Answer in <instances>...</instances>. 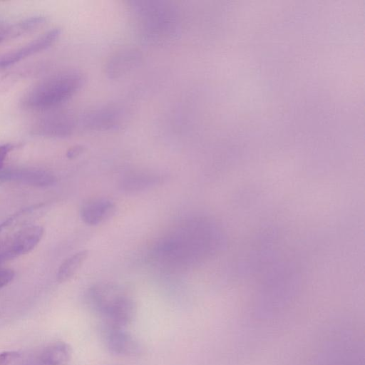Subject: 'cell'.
Wrapping results in <instances>:
<instances>
[{
    "label": "cell",
    "mask_w": 365,
    "mask_h": 365,
    "mask_svg": "<svg viewBox=\"0 0 365 365\" xmlns=\"http://www.w3.org/2000/svg\"><path fill=\"white\" fill-rule=\"evenodd\" d=\"M90 307L103 319L105 328H124L133 319L135 304L121 287L112 284H98L87 294Z\"/></svg>",
    "instance_id": "obj_1"
},
{
    "label": "cell",
    "mask_w": 365,
    "mask_h": 365,
    "mask_svg": "<svg viewBox=\"0 0 365 365\" xmlns=\"http://www.w3.org/2000/svg\"><path fill=\"white\" fill-rule=\"evenodd\" d=\"M83 75L76 71H63L40 81L27 91L21 105L32 110L54 108L72 97L82 86Z\"/></svg>",
    "instance_id": "obj_2"
},
{
    "label": "cell",
    "mask_w": 365,
    "mask_h": 365,
    "mask_svg": "<svg viewBox=\"0 0 365 365\" xmlns=\"http://www.w3.org/2000/svg\"><path fill=\"white\" fill-rule=\"evenodd\" d=\"M132 7L143 35L149 40L160 39L174 26V11L165 2L137 1Z\"/></svg>",
    "instance_id": "obj_3"
},
{
    "label": "cell",
    "mask_w": 365,
    "mask_h": 365,
    "mask_svg": "<svg viewBox=\"0 0 365 365\" xmlns=\"http://www.w3.org/2000/svg\"><path fill=\"white\" fill-rule=\"evenodd\" d=\"M43 234V229L38 225L25 227L16 232L0 247V265L31 252L38 244Z\"/></svg>",
    "instance_id": "obj_4"
},
{
    "label": "cell",
    "mask_w": 365,
    "mask_h": 365,
    "mask_svg": "<svg viewBox=\"0 0 365 365\" xmlns=\"http://www.w3.org/2000/svg\"><path fill=\"white\" fill-rule=\"evenodd\" d=\"M60 34L59 29H51L21 48L0 54V71L48 48L56 41Z\"/></svg>",
    "instance_id": "obj_5"
},
{
    "label": "cell",
    "mask_w": 365,
    "mask_h": 365,
    "mask_svg": "<svg viewBox=\"0 0 365 365\" xmlns=\"http://www.w3.org/2000/svg\"><path fill=\"white\" fill-rule=\"evenodd\" d=\"M75 126V120L66 111L48 113L39 119L34 125L35 134L51 138H63L69 135Z\"/></svg>",
    "instance_id": "obj_6"
},
{
    "label": "cell",
    "mask_w": 365,
    "mask_h": 365,
    "mask_svg": "<svg viewBox=\"0 0 365 365\" xmlns=\"http://www.w3.org/2000/svg\"><path fill=\"white\" fill-rule=\"evenodd\" d=\"M56 180V177L51 173L38 168H14L0 171V183L17 182L45 187L53 185Z\"/></svg>",
    "instance_id": "obj_7"
},
{
    "label": "cell",
    "mask_w": 365,
    "mask_h": 365,
    "mask_svg": "<svg viewBox=\"0 0 365 365\" xmlns=\"http://www.w3.org/2000/svg\"><path fill=\"white\" fill-rule=\"evenodd\" d=\"M105 339L110 353L120 356H133L140 351L139 343L124 328H106Z\"/></svg>",
    "instance_id": "obj_8"
},
{
    "label": "cell",
    "mask_w": 365,
    "mask_h": 365,
    "mask_svg": "<svg viewBox=\"0 0 365 365\" xmlns=\"http://www.w3.org/2000/svg\"><path fill=\"white\" fill-rule=\"evenodd\" d=\"M115 204L106 198L88 200L81 207V220L87 225H96L110 218L115 212Z\"/></svg>",
    "instance_id": "obj_9"
},
{
    "label": "cell",
    "mask_w": 365,
    "mask_h": 365,
    "mask_svg": "<svg viewBox=\"0 0 365 365\" xmlns=\"http://www.w3.org/2000/svg\"><path fill=\"white\" fill-rule=\"evenodd\" d=\"M46 21L43 16H33L15 23H0V43L30 32Z\"/></svg>",
    "instance_id": "obj_10"
},
{
    "label": "cell",
    "mask_w": 365,
    "mask_h": 365,
    "mask_svg": "<svg viewBox=\"0 0 365 365\" xmlns=\"http://www.w3.org/2000/svg\"><path fill=\"white\" fill-rule=\"evenodd\" d=\"M72 355L71 346L64 341H56L43 348L37 359L46 365H65Z\"/></svg>",
    "instance_id": "obj_11"
},
{
    "label": "cell",
    "mask_w": 365,
    "mask_h": 365,
    "mask_svg": "<svg viewBox=\"0 0 365 365\" xmlns=\"http://www.w3.org/2000/svg\"><path fill=\"white\" fill-rule=\"evenodd\" d=\"M138 60L139 54L135 51H122L110 58L107 66V73L112 78L121 76L131 69Z\"/></svg>",
    "instance_id": "obj_12"
},
{
    "label": "cell",
    "mask_w": 365,
    "mask_h": 365,
    "mask_svg": "<svg viewBox=\"0 0 365 365\" xmlns=\"http://www.w3.org/2000/svg\"><path fill=\"white\" fill-rule=\"evenodd\" d=\"M88 257L87 250H81L68 257L59 267L56 279L60 283L65 282L71 279Z\"/></svg>",
    "instance_id": "obj_13"
},
{
    "label": "cell",
    "mask_w": 365,
    "mask_h": 365,
    "mask_svg": "<svg viewBox=\"0 0 365 365\" xmlns=\"http://www.w3.org/2000/svg\"><path fill=\"white\" fill-rule=\"evenodd\" d=\"M118 111L113 108H106L89 114L86 121L93 129H106L115 124Z\"/></svg>",
    "instance_id": "obj_14"
},
{
    "label": "cell",
    "mask_w": 365,
    "mask_h": 365,
    "mask_svg": "<svg viewBox=\"0 0 365 365\" xmlns=\"http://www.w3.org/2000/svg\"><path fill=\"white\" fill-rule=\"evenodd\" d=\"M31 210V207L25 208L9 217L0 224V247L6 242V237L4 235H6V230L13 225L16 219Z\"/></svg>",
    "instance_id": "obj_15"
},
{
    "label": "cell",
    "mask_w": 365,
    "mask_h": 365,
    "mask_svg": "<svg viewBox=\"0 0 365 365\" xmlns=\"http://www.w3.org/2000/svg\"><path fill=\"white\" fill-rule=\"evenodd\" d=\"M19 352L6 351L0 353V365H10L20 357Z\"/></svg>",
    "instance_id": "obj_16"
},
{
    "label": "cell",
    "mask_w": 365,
    "mask_h": 365,
    "mask_svg": "<svg viewBox=\"0 0 365 365\" xmlns=\"http://www.w3.org/2000/svg\"><path fill=\"white\" fill-rule=\"evenodd\" d=\"M13 269L0 267V289L7 285L14 277Z\"/></svg>",
    "instance_id": "obj_17"
},
{
    "label": "cell",
    "mask_w": 365,
    "mask_h": 365,
    "mask_svg": "<svg viewBox=\"0 0 365 365\" xmlns=\"http://www.w3.org/2000/svg\"><path fill=\"white\" fill-rule=\"evenodd\" d=\"M150 179L148 177H135L131 178L130 180H128V183L126 186L131 187L132 189L136 187L140 189L141 187H144L148 183Z\"/></svg>",
    "instance_id": "obj_18"
},
{
    "label": "cell",
    "mask_w": 365,
    "mask_h": 365,
    "mask_svg": "<svg viewBox=\"0 0 365 365\" xmlns=\"http://www.w3.org/2000/svg\"><path fill=\"white\" fill-rule=\"evenodd\" d=\"M14 144L7 143L0 145V170L1 169L7 155L15 148Z\"/></svg>",
    "instance_id": "obj_19"
},
{
    "label": "cell",
    "mask_w": 365,
    "mask_h": 365,
    "mask_svg": "<svg viewBox=\"0 0 365 365\" xmlns=\"http://www.w3.org/2000/svg\"><path fill=\"white\" fill-rule=\"evenodd\" d=\"M82 152V148L76 146L71 148L67 153V157L69 158H73L78 156Z\"/></svg>",
    "instance_id": "obj_20"
},
{
    "label": "cell",
    "mask_w": 365,
    "mask_h": 365,
    "mask_svg": "<svg viewBox=\"0 0 365 365\" xmlns=\"http://www.w3.org/2000/svg\"><path fill=\"white\" fill-rule=\"evenodd\" d=\"M22 365H46L43 363H41L40 361H38L37 359H35L34 361H29V362H26Z\"/></svg>",
    "instance_id": "obj_21"
}]
</instances>
